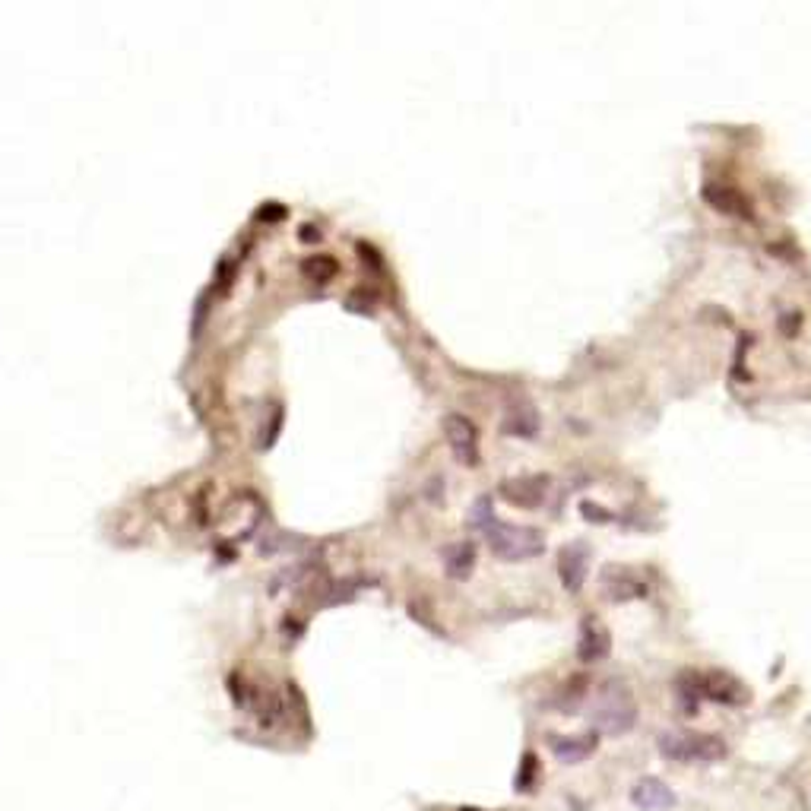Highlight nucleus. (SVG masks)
I'll return each instance as SVG.
<instances>
[{"label":"nucleus","mask_w":811,"mask_h":811,"mask_svg":"<svg viewBox=\"0 0 811 811\" xmlns=\"http://www.w3.org/2000/svg\"><path fill=\"white\" fill-rule=\"evenodd\" d=\"M476 524H482L489 549L501 561H530L545 551V536L533 526H514L507 520H498L489 510V498L476 504Z\"/></svg>","instance_id":"1"},{"label":"nucleus","mask_w":811,"mask_h":811,"mask_svg":"<svg viewBox=\"0 0 811 811\" xmlns=\"http://www.w3.org/2000/svg\"><path fill=\"white\" fill-rule=\"evenodd\" d=\"M590 719L593 729L603 732V736H624V732L634 729L637 723V701L630 694V688L618 678L605 682L603 688L596 691L590 707Z\"/></svg>","instance_id":"2"},{"label":"nucleus","mask_w":811,"mask_h":811,"mask_svg":"<svg viewBox=\"0 0 811 811\" xmlns=\"http://www.w3.org/2000/svg\"><path fill=\"white\" fill-rule=\"evenodd\" d=\"M726 742L710 732H663L659 754L678 764H717L726 758Z\"/></svg>","instance_id":"3"},{"label":"nucleus","mask_w":811,"mask_h":811,"mask_svg":"<svg viewBox=\"0 0 811 811\" xmlns=\"http://www.w3.org/2000/svg\"><path fill=\"white\" fill-rule=\"evenodd\" d=\"M701 698L713 701V704H723V707H742V704H748L751 694L736 675H729V672H707V675H701Z\"/></svg>","instance_id":"4"},{"label":"nucleus","mask_w":811,"mask_h":811,"mask_svg":"<svg viewBox=\"0 0 811 811\" xmlns=\"http://www.w3.org/2000/svg\"><path fill=\"white\" fill-rule=\"evenodd\" d=\"M444 437H447L450 450H454V456L460 463H470V466L479 463V431L466 416L450 412V416L444 419Z\"/></svg>","instance_id":"5"},{"label":"nucleus","mask_w":811,"mask_h":811,"mask_svg":"<svg viewBox=\"0 0 811 811\" xmlns=\"http://www.w3.org/2000/svg\"><path fill=\"white\" fill-rule=\"evenodd\" d=\"M603 593L612 603H630V599L647 596V580L637 570L609 564L603 568Z\"/></svg>","instance_id":"6"},{"label":"nucleus","mask_w":811,"mask_h":811,"mask_svg":"<svg viewBox=\"0 0 811 811\" xmlns=\"http://www.w3.org/2000/svg\"><path fill=\"white\" fill-rule=\"evenodd\" d=\"M549 476H524V479H507V482H501V489H498V495L504 498V501H510L514 507H526V510H536L539 504L545 501V495H549Z\"/></svg>","instance_id":"7"},{"label":"nucleus","mask_w":811,"mask_h":811,"mask_svg":"<svg viewBox=\"0 0 811 811\" xmlns=\"http://www.w3.org/2000/svg\"><path fill=\"white\" fill-rule=\"evenodd\" d=\"M586 568H590V551H586V545L570 542L558 551V574H561L564 590H570V593L580 590L586 580Z\"/></svg>","instance_id":"8"},{"label":"nucleus","mask_w":811,"mask_h":811,"mask_svg":"<svg viewBox=\"0 0 811 811\" xmlns=\"http://www.w3.org/2000/svg\"><path fill=\"white\" fill-rule=\"evenodd\" d=\"M612 653V634L596 621V618H586L580 624V640H577V657L584 663H599Z\"/></svg>","instance_id":"9"},{"label":"nucleus","mask_w":811,"mask_h":811,"mask_svg":"<svg viewBox=\"0 0 811 811\" xmlns=\"http://www.w3.org/2000/svg\"><path fill=\"white\" fill-rule=\"evenodd\" d=\"M599 745L596 729L593 732H580V736H555L551 738V754H555L561 764H584Z\"/></svg>","instance_id":"10"},{"label":"nucleus","mask_w":811,"mask_h":811,"mask_svg":"<svg viewBox=\"0 0 811 811\" xmlns=\"http://www.w3.org/2000/svg\"><path fill=\"white\" fill-rule=\"evenodd\" d=\"M630 802L644 811H663V808H672V805H675V792H672L659 777H644V780H637L634 789H630Z\"/></svg>","instance_id":"11"},{"label":"nucleus","mask_w":811,"mask_h":811,"mask_svg":"<svg viewBox=\"0 0 811 811\" xmlns=\"http://www.w3.org/2000/svg\"><path fill=\"white\" fill-rule=\"evenodd\" d=\"M704 197H707V200H710L717 209H723V213L742 216V219H748V216H751L748 200H745V197L738 194L736 188H729V184H707V188H704Z\"/></svg>","instance_id":"12"},{"label":"nucleus","mask_w":811,"mask_h":811,"mask_svg":"<svg viewBox=\"0 0 811 811\" xmlns=\"http://www.w3.org/2000/svg\"><path fill=\"white\" fill-rule=\"evenodd\" d=\"M472 568H476V545L472 542H454L444 549V570H447L454 580L470 577Z\"/></svg>","instance_id":"13"},{"label":"nucleus","mask_w":811,"mask_h":811,"mask_svg":"<svg viewBox=\"0 0 811 811\" xmlns=\"http://www.w3.org/2000/svg\"><path fill=\"white\" fill-rule=\"evenodd\" d=\"M539 428V419L536 412H533V406H526V402H516V406H510L507 419H504V431L507 435H524V437H533Z\"/></svg>","instance_id":"14"},{"label":"nucleus","mask_w":811,"mask_h":811,"mask_svg":"<svg viewBox=\"0 0 811 811\" xmlns=\"http://www.w3.org/2000/svg\"><path fill=\"white\" fill-rule=\"evenodd\" d=\"M675 694H678V704H682L684 717H694L701 704V675L698 672H682L675 684Z\"/></svg>","instance_id":"15"},{"label":"nucleus","mask_w":811,"mask_h":811,"mask_svg":"<svg viewBox=\"0 0 811 811\" xmlns=\"http://www.w3.org/2000/svg\"><path fill=\"white\" fill-rule=\"evenodd\" d=\"M536 773H539V761L533 751H526L520 767H516V780H514V789L516 792H530L536 786Z\"/></svg>","instance_id":"16"},{"label":"nucleus","mask_w":811,"mask_h":811,"mask_svg":"<svg viewBox=\"0 0 811 811\" xmlns=\"http://www.w3.org/2000/svg\"><path fill=\"white\" fill-rule=\"evenodd\" d=\"M584 694H586V678L584 675H577V678H570V682H564L561 694H558V707H561L558 713H570V707H577V701L584 698Z\"/></svg>","instance_id":"17"}]
</instances>
